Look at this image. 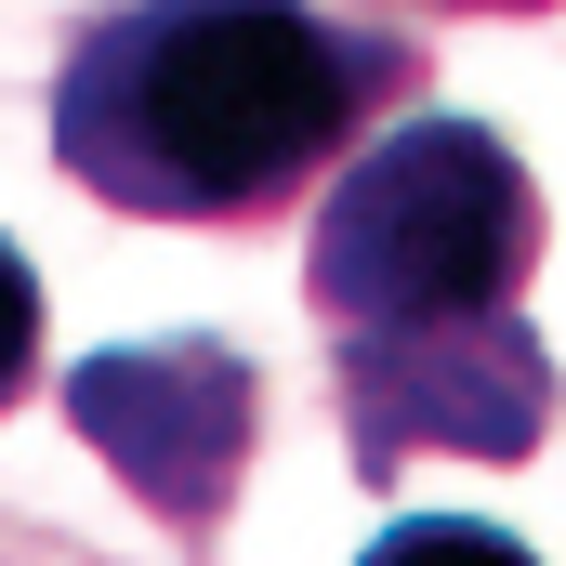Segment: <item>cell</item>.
I'll use <instances>...</instances> for the list:
<instances>
[{
    "mask_svg": "<svg viewBox=\"0 0 566 566\" xmlns=\"http://www.w3.org/2000/svg\"><path fill=\"white\" fill-rule=\"evenodd\" d=\"M396 80L409 53L316 0H119L53 80V158L133 224H264L369 145Z\"/></svg>",
    "mask_w": 566,
    "mask_h": 566,
    "instance_id": "obj_1",
    "label": "cell"
},
{
    "mask_svg": "<svg viewBox=\"0 0 566 566\" xmlns=\"http://www.w3.org/2000/svg\"><path fill=\"white\" fill-rule=\"evenodd\" d=\"M527 277H541V171L461 106L369 133L303 238V303L329 316V356L527 316Z\"/></svg>",
    "mask_w": 566,
    "mask_h": 566,
    "instance_id": "obj_2",
    "label": "cell"
},
{
    "mask_svg": "<svg viewBox=\"0 0 566 566\" xmlns=\"http://www.w3.org/2000/svg\"><path fill=\"white\" fill-rule=\"evenodd\" d=\"M66 422H80V448L198 554V541L224 527V501H238L264 382H251L238 343H106V356L66 369Z\"/></svg>",
    "mask_w": 566,
    "mask_h": 566,
    "instance_id": "obj_3",
    "label": "cell"
},
{
    "mask_svg": "<svg viewBox=\"0 0 566 566\" xmlns=\"http://www.w3.org/2000/svg\"><path fill=\"white\" fill-rule=\"evenodd\" d=\"M329 409H343V461L382 488L409 461H541L566 382H554V343L527 316H488V329L329 356Z\"/></svg>",
    "mask_w": 566,
    "mask_h": 566,
    "instance_id": "obj_4",
    "label": "cell"
},
{
    "mask_svg": "<svg viewBox=\"0 0 566 566\" xmlns=\"http://www.w3.org/2000/svg\"><path fill=\"white\" fill-rule=\"evenodd\" d=\"M356 566H541L514 527H474V514H409V527H382Z\"/></svg>",
    "mask_w": 566,
    "mask_h": 566,
    "instance_id": "obj_5",
    "label": "cell"
},
{
    "mask_svg": "<svg viewBox=\"0 0 566 566\" xmlns=\"http://www.w3.org/2000/svg\"><path fill=\"white\" fill-rule=\"evenodd\" d=\"M40 382V277H27V251L0 238V409Z\"/></svg>",
    "mask_w": 566,
    "mask_h": 566,
    "instance_id": "obj_6",
    "label": "cell"
},
{
    "mask_svg": "<svg viewBox=\"0 0 566 566\" xmlns=\"http://www.w3.org/2000/svg\"><path fill=\"white\" fill-rule=\"evenodd\" d=\"M0 566H93V554H66V541H40V527H0Z\"/></svg>",
    "mask_w": 566,
    "mask_h": 566,
    "instance_id": "obj_7",
    "label": "cell"
},
{
    "mask_svg": "<svg viewBox=\"0 0 566 566\" xmlns=\"http://www.w3.org/2000/svg\"><path fill=\"white\" fill-rule=\"evenodd\" d=\"M448 13H554V0H448Z\"/></svg>",
    "mask_w": 566,
    "mask_h": 566,
    "instance_id": "obj_8",
    "label": "cell"
}]
</instances>
